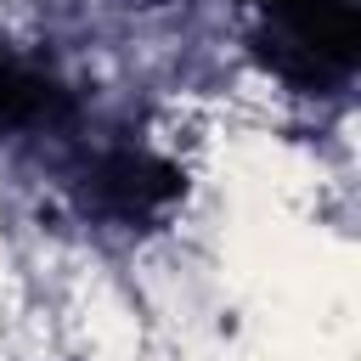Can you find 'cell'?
Returning <instances> with one entry per match:
<instances>
[{
    "mask_svg": "<svg viewBox=\"0 0 361 361\" xmlns=\"http://www.w3.org/2000/svg\"><path fill=\"white\" fill-rule=\"evenodd\" d=\"M186 180L180 169L152 152V147H135V141H118V147H102L85 175H79V197L96 220L107 226H152L164 220L175 203H180Z\"/></svg>",
    "mask_w": 361,
    "mask_h": 361,
    "instance_id": "2",
    "label": "cell"
},
{
    "mask_svg": "<svg viewBox=\"0 0 361 361\" xmlns=\"http://www.w3.org/2000/svg\"><path fill=\"white\" fill-rule=\"evenodd\" d=\"M73 113V96L28 56L0 45V124L6 130H51Z\"/></svg>",
    "mask_w": 361,
    "mask_h": 361,
    "instance_id": "3",
    "label": "cell"
},
{
    "mask_svg": "<svg viewBox=\"0 0 361 361\" xmlns=\"http://www.w3.org/2000/svg\"><path fill=\"white\" fill-rule=\"evenodd\" d=\"M248 6H259V51L288 85L327 90L350 79L361 56L355 0H248Z\"/></svg>",
    "mask_w": 361,
    "mask_h": 361,
    "instance_id": "1",
    "label": "cell"
}]
</instances>
